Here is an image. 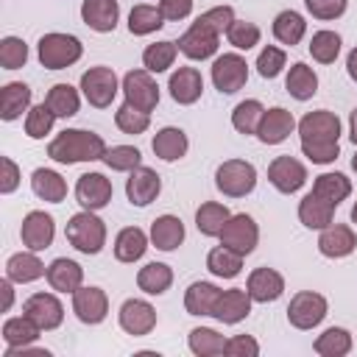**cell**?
I'll return each instance as SVG.
<instances>
[{"label":"cell","mask_w":357,"mask_h":357,"mask_svg":"<svg viewBox=\"0 0 357 357\" xmlns=\"http://www.w3.org/2000/svg\"><path fill=\"white\" fill-rule=\"evenodd\" d=\"M298 134H301V151L310 162L315 165H329L337 159L340 145V120L337 114L318 109V112H307L298 123Z\"/></svg>","instance_id":"1"},{"label":"cell","mask_w":357,"mask_h":357,"mask_svg":"<svg viewBox=\"0 0 357 357\" xmlns=\"http://www.w3.org/2000/svg\"><path fill=\"white\" fill-rule=\"evenodd\" d=\"M103 153H106L103 137L95 131H84V128H67L47 145V156L61 165L95 162V159H103Z\"/></svg>","instance_id":"2"},{"label":"cell","mask_w":357,"mask_h":357,"mask_svg":"<svg viewBox=\"0 0 357 357\" xmlns=\"http://www.w3.org/2000/svg\"><path fill=\"white\" fill-rule=\"evenodd\" d=\"M64 234H67L70 245L78 248L81 254H98L106 243V223L98 215H92V209H84L70 218Z\"/></svg>","instance_id":"3"},{"label":"cell","mask_w":357,"mask_h":357,"mask_svg":"<svg viewBox=\"0 0 357 357\" xmlns=\"http://www.w3.org/2000/svg\"><path fill=\"white\" fill-rule=\"evenodd\" d=\"M36 50H39L42 67H47V70H64V67L75 64L81 59V53H84L81 42L75 36H70V33H45L39 39Z\"/></svg>","instance_id":"4"},{"label":"cell","mask_w":357,"mask_h":357,"mask_svg":"<svg viewBox=\"0 0 357 357\" xmlns=\"http://www.w3.org/2000/svg\"><path fill=\"white\" fill-rule=\"evenodd\" d=\"M215 184L229 198H243L257 187V170L251 162L229 159L215 170Z\"/></svg>","instance_id":"5"},{"label":"cell","mask_w":357,"mask_h":357,"mask_svg":"<svg viewBox=\"0 0 357 357\" xmlns=\"http://www.w3.org/2000/svg\"><path fill=\"white\" fill-rule=\"evenodd\" d=\"M123 92H126V103L139 109V112H153L159 103V86L151 78L148 70H128L123 75Z\"/></svg>","instance_id":"6"},{"label":"cell","mask_w":357,"mask_h":357,"mask_svg":"<svg viewBox=\"0 0 357 357\" xmlns=\"http://www.w3.org/2000/svg\"><path fill=\"white\" fill-rule=\"evenodd\" d=\"M326 318V298L312 290H301L287 304V321L296 329H312Z\"/></svg>","instance_id":"7"},{"label":"cell","mask_w":357,"mask_h":357,"mask_svg":"<svg viewBox=\"0 0 357 357\" xmlns=\"http://www.w3.org/2000/svg\"><path fill=\"white\" fill-rule=\"evenodd\" d=\"M248 81V64L243 56L237 53H223L215 59L212 64V84L215 89H220L223 95H234L237 89H243Z\"/></svg>","instance_id":"8"},{"label":"cell","mask_w":357,"mask_h":357,"mask_svg":"<svg viewBox=\"0 0 357 357\" xmlns=\"http://www.w3.org/2000/svg\"><path fill=\"white\" fill-rule=\"evenodd\" d=\"M81 92L84 98L98 106V109H106L114 95H117V75L112 67H89L84 75H81Z\"/></svg>","instance_id":"9"},{"label":"cell","mask_w":357,"mask_h":357,"mask_svg":"<svg viewBox=\"0 0 357 357\" xmlns=\"http://www.w3.org/2000/svg\"><path fill=\"white\" fill-rule=\"evenodd\" d=\"M257 240H259V229H257L254 218L245 215V212L231 215L226 220L223 231H220V245H226V248H231V251H237L243 257L257 248Z\"/></svg>","instance_id":"10"},{"label":"cell","mask_w":357,"mask_h":357,"mask_svg":"<svg viewBox=\"0 0 357 357\" xmlns=\"http://www.w3.org/2000/svg\"><path fill=\"white\" fill-rule=\"evenodd\" d=\"M22 312H25L39 329H45V332L61 326V321H64V307H61V301H59L53 293H33V296L22 304Z\"/></svg>","instance_id":"11"},{"label":"cell","mask_w":357,"mask_h":357,"mask_svg":"<svg viewBox=\"0 0 357 357\" xmlns=\"http://www.w3.org/2000/svg\"><path fill=\"white\" fill-rule=\"evenodd\" d=\"M268 181L279 190V192H296L304 187L307 181V167L293 159V156H276L271 165H268Z\"/></svg>","instance_id":"12"},{"label":"cell","mask_w":357,"mask_h":357,"mask_svg":"<svg viewBox=\"0 0 357 357\" xmlns=\"http://www.w3.org/2000/svg\"><path fill=\"white\" fill-rule=\"evenodd\" d=\"M178 50L187 56V59H195V61H204L209 56H215L218 50V33L204 28L201 22H192L181 36H178Z\"/></svg>","instance_id":"13"},{"label":"cell","mask_w":357,"mask_h":357,"mask_svg":"<svg viewBox=\"0 0 357 357\" xmlns=\"http://www.w3.org/2000/svg\"><path fill=\"white\" fill-rule=\"evenodd\" d=\"M75 198L84 209H103L112 201V181L103 173H84L75 184Z\"/></svg>","instance_id":"14"},{"label":"cell","mask_w":357,"mask_h":357,"mask_svg":"<svg viewBox=\"0 0 357 357\" xmlns=\"http://www.w3.org/2000/svg\"><path fill=\"white\" fill-rule=\"evenodd\" d=\"M159 190H162L159 173L151 170V167H142V165L134 167L131 176H128V181H126V195H128V201L134 206H148L159 195Z\"/></svg>","instance_id":"15"},{"label":"cell","mask_w":357,"mask_h":357,"mask_svg":"<svg viewBox=\"0 0 357 357\" xmlns=\"http://www.w3.org/2000/svg\"><path fill=\"white\" fill-rule=\"evenodd\" d=\"M73 310L81 324H100L109 312V298L100 287H78L73 293Z\"/></svg>","instance_id":"16"},{"label":"cell","mask_w":357,"mask_h":357,"mask_svg":"<svg viewBox=\"0 0 357 357\" xmlns=\"http://www.w3.org/2000/svg\"><path fill=\"white\" fill-rule=\"evenodd\" d=\"M120 326L134 337L148 335L156 326V310L142 298H128L120 307Z\"/></svg>","instance_id":"17"},{"label":"cell","mask_w":357,"mask_h":357,"mask_svg":"<svg viewBox=\"0 0 357 357\" xmlns=\"http://www.w3.org/2000/svg\"><path fill=\"white\" fill-rule=\"evenodd\" d=\"M53 234H56V226H53V218L47 212H28L25 220H22V229H20V237L22 243L31 248V251H45L50 243H53Z\"/></svg>","instance_id":"18"},{"label":"cell","mask_w":357,"mask_h":357,"mask_svg":"<svg viewBox=\"0 0 357 357\" xmlns=\"http://www.w3.org/2000/svg\"><path fill=\"white\" fill-rule=\"evenodd\" d=\"M293 128H296L293 114H290L287 109H282V106H273V109H268V112L262 114L259 128H257V137H259V142H265V145H279V142H284V139L290 137Z\"/></svg>","instance_id":"19"},{"label":"cell","mask_w":357,"mask_h":357,"mask_svg":"<svg viewBox=\"0 0 357 357\" xmlns=\"http://www.w3.org/2000/svg\"><path fill=\"white\" fill-rule=\"evenodd\" d=\"M357 248V237L349 226L343 223H329L326 229H321V237H318V251L324 257H332V259H340V257H349L351 251Z\"/></svg>","instance_id":"20"},{"label":"cell","mask_w":357,"mask_h":357,"mask_svg":"<svg viewBox=\"0 0 357 357\" xmlns=\"http://www.w3.org/2000/svg\"><path fill=\"white\" fill-rule=\"evenodd\" d=\"M251 301H259V304H268V301H276L284 290V279L279 271L273 268H257L251 271L248 276V284H245Z\"/></svg>","instance_id":"21"},{"label":"cell","mask_w":357,"mask_h":357,"mask_svg":"<svg viewBox=\"0 0 357 357\" xmlns=\"http://www.w3.org/2000/svg\"><path fill=\"white\" fill-rule=\"evenodd\" d=\"M248 312H251V296H248V290H240V287L223 290L212 310V315L223 324H240Z\"/></svg>","instance_id":"22"},{"label":"cell","mask_w":357,"mask_h":357,"mask_svg":"<svg viewBox=\"0 0 357 357\" xmlns=\"http://www.w3.org/2000/svg\"><path fill=\"white\" fill-rule=\"evenodd\" d=\"M81 17H84V22H86L92 31L109 33V31H114V25H117L120 6H117V0H84V3H81Z\"/></svg>","instance_id":"23"},{"label":"cell","mask_w":357,"mask_h":357,"mask_svg":"<svg viewBox=\"0 0 357 357\" xmlns=\"http://www.w3.org/2000/svg\"><path fill=\"white\" fill-rule=\"evenodd\" d=\"M170 98L181 106H190L201 98V89H204V81H201V73L195 67H178L173 75H170Z\"/></svg>","instance_id":"24"},{"label":"cell","mask_w":357,"mask_h":357,"mask_svg":"<svg viewBox=\"0 0 357 357\" xmlns=\"http://www.w3.org/2000/svg\"><path fill=\"white\" fill-rule=\"evenodd\" d=\"M47 282L59 293H75L81 287V282H84V268L75 259L59 257V259H53L47 265Z\"/></svg>","instance_id":"25"},{"label":"cell","mask_w":357,"mask_h":357,"mask_svg":"<svg viewBox=\"0 0 357 357\" xmlns=\"http://www.w3.org/2000/svg\"><path fill=\"white\" fill-rule=\"evenodd\" d=\"M181 240H184V223L176 215H159L151 223V243L159 251H173L181 245Z\"/></svg>","instance_id":"26"},{"label":"cell","mask_w":357,"mask_h":357,"mask_svg":"<svg viewBox=\"0 0 357 357\" xmlns=\"http://www.w3.org/2000/svg\"><path fill=\"white\" fill-rule=\"evenodd\" d=\"M187 134L181 131V128H176V126H165L162 131H156V137H153V142H151V148H153V153L159 156V159H165V162H176V159H181L184 153H187Z\"/></svg>","instance_id":"27"},{"label":"cell","mask_w":357,"mask_h":357,"mask_svg":"<svg viewBox=\"0 0 357 357\" xmlns=\"http://www.w3.org/2000/svg\"><path fill=\"white\" fill-rule=\"evenodd\" d=\"M332 215H335V204L324 201L321 195L310 192L301 198L298 204V220L307 226V229H326L332 223Z\"/></svg>","instance_id":"28"},{"label":"cell","mask_w":357,"mask_h":357,"mask_svg":"<svg viewBox=\"0 0 357 357\" xmlns=\"http://www.w3.org/2000/svg\"><path fill=\"white\" fill-rule=\"evenodd\" d=\"M6 276H8L11 282L28 284V282H36L39 276H47V268L42 265V259H39L36 254L20 251V254L8 257V262H6Z\"/></svg>","instance_id":"29"},{"label":"cell","mask_w":357,"mask_h":357,"mask_svg":"<svg viewBox=\"0 0 357 357\" xmlns=\"http://www.w3.org/2000/svg\"><path fill=\"white\" fill-rule=\"evenodd\" d=\"M31 106V86L22 81H11L0 92V117L3 120H17L25 109Z\"/></svg>","instance_id":"30"},{"label":"cell","mask_w":357,"mask_h":357,"mask_svg":"<svg viewBox=\"0 0 357 357\" xmlns=\"http://www.w3.org/2000/svg\"><path fill=\"white\" fill-rule=\"evenodd\" d=\"M218 296H220V290L212 282H192L184 293V307L190 315H212Z\"/></svg>","instance_id":"31"},{"label":"cell","mask_w":357,"mask_h":357,"mask_svg":"<svg viewBox=\"0 0 357 357\" xmlns=\"http://www.w3.org/2000/svg\"><path fill=\"white\" fill-rule=\"evenodd\" d=\"M148 248V237L139 226H126L114 240V257L120 262H137Z\"/></svg>","instance_id":"32"},{"label":"cell","mask_w":357,"mask_h":357,"mask_svg":"<svg viewBox=\"0 0 357 357\" xmlns=\"http://www.w3.org/2000/svg\"><path fill=\"white\" fill-rule=\"evenodd\" d=\"M137 284H139V290L148 293V296H162V293L173 284V271H170V265H165V262H148L145 268H139Z\"/></svg>","instance_id":"33"},{"label":"cell","mask_w":357,"mask_h":357,"mask_svg":"<svg viewBox=\"0 0 357 357\" xmlns=\"http://www.w3.org/2000/svg\"><path fill=\"white\" fill-rule=\"evenodd\" d=\"M287 92L296 98V100H310L315 92H318V75L312 73V67H307L304 61H296L287 73V81H284Z\"/></svg>","instance_id":"34"},{"label":"cell","mask_w":357,"mask_h":357,"mask_svg":"<svg viewBox=\"0 0 357 357\" xmlns=\"http://www.w3.org/2000/svg\"><path fill=\"white\" fill-rule=\"evenodd\" d=\"M31 187H33V192H36L42 201H50V204H59V201H64V195H67L64 178H61L56 170H47V167L33 170Z\"/></svg>","instance_id":"35"},{"label":"cell","mask_w":357,"mask_h":357,"mask_svg":"<svg viewBox=\"0 0 357 357\" xmlns=\"http://www.w3.org/2000/svg\"><path fill=\"white\" fill-rule=\"evenodd\" d=\"M229 218H231V215H229V209H226L223 204L206 201V204H201L198 212H195V226H198V231H201L204 237H220V231H223V226H226Z\"/></svg>","instance_id":"36"},{"label":"cell","mask_w":357,"mask_h":357,"mask_svg":"<svg viewBox=\"0 0 357 357\" xmlns=\"http://www.w3.org/2000/svg\"><path fill=\"white\" fill-rule=\"evenodd\" d=\"M307 31V22L298 11L287 8V11H279L276 20H273V36L282 42V45H298L301 36Z\"/></svg>","instance_id":"37"},{"label":"cell","mask_w":357,"mask_h":357,"mask_svg":"<svg viewBox=\"0 0 357 357\" xmlns=\"http://www.w3.org/2000/svg\"><path fill=\"white\" fill-rule=\"evenodd\" d=\"M312 192L337 206L343 198H349L351 181H349L343 173H321V176L315 178V184H312Z\"/></svg>","instance_id":"38"},{"label":"cell","mask_w":357,"mask_h":357,"mask_svg":"<svg viewBox=\"0 0 357 357\" xmlns=\"http://www.w3.org/2000/svg\"><path fill=\"white\" fill-rule=\"evenodd\" d=\"M206 268L220 279H234L240 273V268H243V254H237V251H231L226 245H218V248L209 251Z\"/></svg>","instance_id":"39"},{"label":"cell","mask_w":357,"mask_h":357,"mask_svg":"<svg viewBox=\"0 0 357 357\" xmlns=\"http://www.w3.org/2000/svg\"><path fill=\"white\" fill-rule=\"evenodd\" d=\"M315 351L321 357H343L351 351V335L343 326H329L324 335L315 337Z\"/></svg>","instance_id":"40"},{"label":"cell","mask_w":357,"mask_h":357,"mask_svg":"<svg viewBox=\"0 0 357 357\" xmlns=\"http://www.w3.org/2000/svg\"><path fill=\"white\" fill-rule=\"evenodd\" d=\"M190 349L198 357H215V354H223L226 351V337L218 335L209 326H198V329L190 332Z\"/></svg>","instance_id":"41"},{"label":"cell","mask_w":357,"mask_h":357,"mask_svg":"<svg viewBox=\"0 0 357 357\" xmlns=\"http://www.w3.org/2000/svg\"><path fill=\"white\" fill-rule=\"evenodd\" d=\"M165 25V17L159 8L153 6H134L131 14H128V31L134 36H145V33H153Z\"/></svg>","instance_id":"42"},{"label":"cell","mask_w":357,"mask_h":357,"mask_svg":"<svg viewBox=\"0 0 357 357\" xmlns=\"http://www.w3.org/2000/svg\"><path fill=\"white\" fill-rule=\"evenodd\" d=\"M45 103L50 106V112H53L56 117H73V114L78 112V106H81L78 92H75L70 84H56V86H50Z\"/></svg>","instance_id":"43"},{"label":"cell","mask_w":357,"mask_h":357,"mask_svg":"<svg viewBox=\"0 0 357 357\" xmlns=\"http://www.w3.org/2000/svg\"><path fill=\"white\" fill-rule=\"evenodd\" d=\"M39 337V326L28 318V315H22V318H8L6 324H3V340L8 343V346H28V343H33Z\"/></svg>","instance_id":"44"},{"label":"cell","mask_w":357,"mask_h":357,"mask_svg":"<svg viewBox=\"0 0 357 357\" xmlns=\"http://www.w3.org/2000/svg\"><path fill=\"white\" fill-rule=\"evenodd\" d=\"M176 50H178V45L176 42H153V45H148L145 47V53H142V64H145V70L148 73H165L170 64H173V59H176Z\"/></svg>","instance_id":"45"},{"label":"cell","mask_w":357,"mask_h":357,"mask_svg":"<svg viewBox=\"0 0 357 357\" xmlns=\"http://www.w3.org/2000/svg\"><path fill=\"white\" fill-rule=\"evenodd\" d=\"M262 114H265V109H262L259 100H243V103H237L234 112H231V126H234L240 134H257Z\"/></svg>","instance_id":"46"},{"label":"cell","mask_w":357,"mask_h":357,"mask_svg":"<svg viewBox=\"0 0 357 357\" xmlns=\"http://www.w3.org/2000/svg\"><path fill=\"white\" fill-rule=\"evenodd\" d=\"M310 53H312L315 61L332 64V61L337 59V53H340V36H337L335 31H318V33H312V39H310Z\"/></svg>","instance_id":"47"},{"label":"cell","mask_w":357,"mask_h":357,"mask_svg":"<svg viewBox=\"0 0 357 357\" xmlns=\"http://www.w3.org/2000/svg\"><path fill=\"white\" fill-rule=\"evenodd\" d=\"M53 120H56V114L50 112L47 103L33 106V109H28V117H25V134H28L31 139H42L45 134H50Z\"/></svg>","instance_id":"48"},{"label":"cell","mask_w":357,"mask_h":357,"mask_svg":"<svg viewBox=\"0 0 357 357\" xmlns=\"http://www.w3.org/2000/svg\"><path fill=\"white\" fill-rule=\"evenodd\" d=\"M103 162H106L112 170H134V167H139L142 153H139L134 145H112V148H106Z\"/></svg>","instance_id":"49"},{"label":"cell","mask_w":357,"mask_h":357,"mask_svg":"<svg viewBox=\"0 0 357 357\" xmlns=\"http://www.w3.org/2000/svg\"><path fill=\"white\" fill-rule=\"evenodd\" d=\"M28 61V45L20 36H6L0 42V64L3 70H20Z\"/></svg>","instance_id":"50"},{"label":"cell","mask_w":357,"mask_h":357,"mask_svg":"<svg viewBox=\"0 0 357 357\" xmlns=\"http://www.w3.org/2000/svg\"><path fill=\"white\" fill-rule=\"evenodd\" d=\"M114 123H117V128L126 131V134H142V131L151 126V114H148V112H139V109H134V106H128V103H123V106L117 109V114H114Z\"/></svg>","instance_id":"51"},{"label":"cell","mask_w":357,"mask_h":357,"mask_svg":"<svg viewBox=\"0 0 357 357\" xmlns=\"http://www.w3.org/2000/svg\"><path fill=\"white\" fill-rule=\"evenodd\" d=\"M229 42L237 47V50H251L257 42H259V28L254 22H245V20H234L231 28L226 31Z\"/></svg>","instance_id":"52"},{"label":"cell","mask_w":357,"mask_h":357,"mask_svg":"<svg viewBox=\"0 0 357 357\" xmlns=\"http://www.w3.org/2000/svg\"><path fill=\"white\" fill-rule=\"evenodd\" d=\"M195 22H201L204 28H209V31H215V33L220 36L223 31L231 28V22H234V11H231V6H215V8L204 11Z\"/></svg>","instance_id":"53"},{"label":"cell","mask_w":357,"mask_h":357,"mask_svg":"<svg viewBox=\"0 0 357 357\" xmlns=\"http://www.w3.org/2000/svg\"><path fill=\"white\" fill-rule=\"evenodd\" d=\"M284 61H287L284 50H279V47L268 45V47L259 53V59H257V70H259V75H262V78H276V75L282 73Z\"/></svg>","instance_id":"54"},{"label":"cell","mask_w":357,"mask_h":357,"mask_svg":"<svg viewBox=\"0 0 357 357\" xmlns=\"http://www.w3.org/2000/svg\"><path fill=\"white\" fill-rule=\"evenodd\" d=\"M346 3L349 0H304L307 11L315 20H337L346 11Z\"/></svg>","instance_id":"55"},{"label":"cell","mask_w":357,"mask_h":357,"mask_svg":"<svg viewBox=\"0 0 357 357\" xmlns=\"http://www.w3.org/2000/svg\"><path fill=\"white\" fill-rule=\"evenodd\" d=\"M231 357H257L259 354V343L251 335H234L231 340H226V351Z\"/></svg>","instance_id":"56"},{"label":"cell","mask_w":357,"mask_h":357,"mask_svg":"<svg viewBox=\"0 0 357 357\" xmlns=\"http://www.w3.org/2000/svg\"><path fill=\"white\" fill-rule=\"evenodd\" d=\"M159 11L165 20H184L192 11V0H159Z\"/></svg>","instance_id":"57"},{"label":"cell","mask_w":357,"mask_h":357,"mask_svg":"<svg viewBox=\"0 0 357 357\" xmlns=\"http://www.w3.org/2000/svg\"><path fill=\"white\" fill-rule=\"evenodd\" d=\"M0 165H3V176H0V192H14L17 190V184H20V167L14 165V159H8V156H3L0 159Z\"/></svg>","instance_id":"58"},{"label":"cell","mask_w":357,"mask_h":357,"mask_svg":"<svg viewBox=\"0 0 357 357\" xmlns=\"http://www.w3.org/2000/svg\"><path fill=\"white\" fill-rule=\"evenodd\" d=\"M0 293H3V312H8L11 304H14V290H11V279L8 276L0 282Z\"/></svg>","instance_id":"59"},{"label":"cell","mask_w":357,"mask_h":357,"mask_svg":"<svg viewBox=\"0 0 357 357\" xmlns=\"http://www.w3.org/2000/svg\"><path fill=\"white\" fill-rule=\"evenodd\" d=\"M346 70H349V78L357 81V47L349 53V59H346Z\"/></svg>","instance_id":"60"},{"label":"cell","mask_w":357,"mask_h":357,"mask_svg":"<svg viewBox=\"0 0 357 357\" xmlns=\"http://www.w3.org/2000/svg\"><path fill=\"white\" fill-rule=\"evenodd\" d=\"M349 126H351V134H349V137H351V142L357 145V109L351 112V117H349Z\"/></svg>","instance_id":"61"},{"label":"cell","mask_w":357,"mask_h":357,"mask_svg":"<svg viewBox=\"0 0 357 357\" xmlns=\"http://www.w3.org/2000/svg\"><path fill=\"white\" fill-rule=\"evenodd\" d=\"M351 220H354V223H357V204H354V206H351Z\"/></svg>","instance_id":"62"},{"label":"cell","mask_w":357,"mask_h":357,"mask_svg":"<svg viewBox=\"0 0 357 357\" xmlns=\"http://www.w3.org/2000/svg\"><path fill=\"white\" fill-rule=\"evenodd\" d=\"M351 167H354V173H357V153L351 156Z\"/></svg>","instance_id":"63"}]
</instances>
